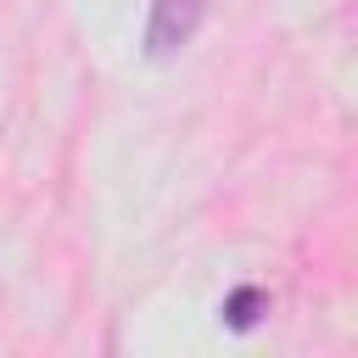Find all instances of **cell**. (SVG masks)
Masks as SVG:
<instances>
[{"label": "cell", "mask_w": 358, "mask_h": 358, "mask_svg": "<svg viewBox=\"0 0 358 358\" xmlns=\"http://www.w3.org/2000/svg\"><path fill=\"white\" fill-rule=\"evenodd\" d=\"M207 6H213V0H151V11H145V39H140L145 62H173V56L201 34Z\"/></svg>", "instance_id": "obj_1"}, {"label": "cell", "mask_w": 358, "mask_h": 358, "mask_svg": "<svg viewBox=\"0 0 358 358\" xmlns=\"http://www.w3.org/2000/svg\"><path fill=\"white\" fill-rule=\"evenodd\" d=\"M218 313H224V324H229V330H252V324L268 313V291H263V285H235V291L224 296V308H218Z\"/></svg>", "instance_id": "obj_2"}]
</instances>
